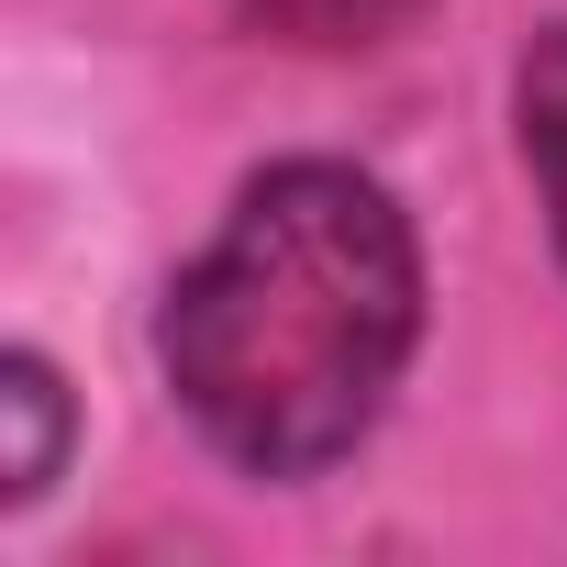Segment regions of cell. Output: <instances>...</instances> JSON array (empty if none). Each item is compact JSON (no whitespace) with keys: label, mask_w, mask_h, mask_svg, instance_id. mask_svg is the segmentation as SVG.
Wrapping results in <instances>:
<instances>
[{"label":"cell","mask_w":567,"mask_h":567,"mask_svg":"<svg viewBox=\"0 0 567 567\" xmlns=\"http://www.w3.org/2000/svg\"><path fill=\"white\" fill-rule=\"evenodd\" d=\"M523 156H534V189H545V223L567 245V23L534 45L523 68Z\"/></svg>","instance_id":"cell-2"},{"label":"cell","mask_w":567,"mask_h":567,"mask_svg":"<svg viewBox=\"0 0 567 567\" xmlns=\"http://www.w3.org/2000/svg\"><path fill=\"white\" fill-rule=\"evenodd\" d=\"M245 12L267 34H290V45H379V34H401L423 12V0H245Z\"/></svg>","instance_id":"cell-3"},{"label":"cell","mask_w":567,"mask_h":567,"mask_svg":"<svg viewBox=\"0 0 567 567\" xmlns=\"http://www.w3.org/2000/svg\"><path fill=\"white\" fill-rule=\"evenodd\" d=\"M423 334L412 223L357 167H267L167 290V390L256 478L334 467Z\"/></svg>","instance_id":"cell-1"},{"label":"cell","mask_w":567,"mask_h":567,"mask_svg":"<svg viewBox=\"0 0 567 567\" xmlns=\"http://www.w3.org/2000/svg\"><path fill=\"white\" fill-rule=\"evenodd\" d=\"M23 412V456H12V489H45V467H56V379L34 368V357H12V390H0Z\"/></svg>","instance_id":"cell-4"}]
</instances>
